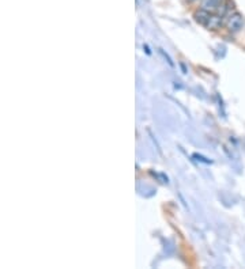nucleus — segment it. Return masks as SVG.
<instances>
[{"mask_svg": "<svg viewBox=\"0 0 245 269\" xmlns=\"http://www.w3.org/2000/svg\"><path fill=\"white\" fill-rule=\"evenodd\" d=\"M226 27L230 33H239L241 29L244 27V16L241 15L240 12H230L226 19Z\"/></svg>", "mask_w": 245, "mask_h": 269, "instance_id": "1", "label": "nucleus"}, {"mask_svg": "<svg viewBox=\"0 0 245 269\" xmlns=\"http://www.w3.org/2000/svg\"><path fill=\"white\" fill-rule=\"evenodd\" d=\"M222 19H224V16L221 15V14H211V16H210L209 22L206 23V26L209 27V29H211V30H217V29H219L221 27V25H222Z\"/></svg>", "mask_w": 245, "mask_h": 269, "instance_id": "2", "label": "nucleus"}, {"mask_svg": "<svg viewBox=\"0 0 245 269\" xmlns=\"http://www.w3.org/2000/svg\"><path fill=\"white\" fill-rule=\"evenodd\" d=\"M210 16H211V12L207 10H204L202 7L195 12V19H196L199 23H202V25H206V23L209 22Z\"/></svg>", "mask_w": 245, "mask_h": 269, "instance_id": "3", "label": "nucleus"}]
</instances>
